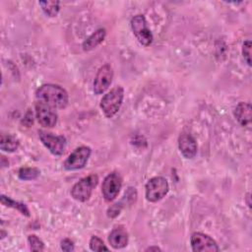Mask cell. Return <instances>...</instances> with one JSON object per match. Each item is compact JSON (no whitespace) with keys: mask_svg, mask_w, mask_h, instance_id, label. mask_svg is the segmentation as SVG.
Wrapping results in <instances>:
<instances>
[{"mask_svg":"<svg viewBox=\"0 0 252 252\" xmlns=\"http://www.w3.org/2000/svg\"><path fill=\"white\" fill-rule=\"evenodd\" d=\"M36 99L52 108H65L69 101V95L65 89L55 84H44L35 92Z\"/></svg>","mask_w":252,"mask_h":252,"instance_id":"6da1fadb","label":"cell"},{"mask_svg":"<svg viewBox=\"0 0 252 252\" xmlns=\"http://www.w3.org/2000/svg\"><path fill=\"white\" fill-rule=\"evenodd\" d=\"M123 98L124 90L121 86H116L113 89H111L100 99L99 106L103 114L108 118L113 117L120 109L123 102Z\"/></svg>","mask_w":252,"mask_h":252,"instance_id":"7a4b0ae2","label":"cell"},{"mask_svg":"<svg viewBox=\"0 0 252 252\" xmlns=\"http://www.w3.org/2000/svg\"><path fill=\"white\" fill-rule=\"evenodd\" d=\"M97 182L98 177L96 174H90L80 179L72 187L71 196L79 202L88 201L93 193V190L97 185Z\"/></svg>","mask_w":252,"mask_h":252,"instance_id":"3957f363","label":"cell"},{"mask_svg":"<svg viewBox=\"0 0 252 252\" xmlns=\"http://www.w3.org/2000/svg\"><path fill=\"white\" fill-rule=\"evenodd\" d=\"M169 185L162 176H155L146 184V199L149 202L156 203L161 200L168 193Z\"/></svg>","mask_w":252,"mask_h":252,"instance_id":"277c9868","label":"cell"},{"mask_svg":"<svg viewBox=\"0 0 252 252\" xmlns=\"http://www.w3.org/2000/svg\"><path fill=\"white\" fill-rule=\"evenodd\" d=\"M131 29L138 41L145 46H149L154 39L153 33L148 27L144 15H136L131 19Z\"/></svg>","mask_w":252,"mask_h":252,"instance_id":"5b68a950","label":"cell"},{"mask_svg":"<svg viewBox=\"0 0 252 252\" xmlns=\"http://www.w3.org/2000/svg\"><path fill=\"white\" fill-rule=\"evenodd\" d=\"M91 154H92V150L90 147H87V146H81L75 149L69 155V157L65 159L63 163L64 168L69 171L83 168L88 162L91 157Z\"/></svg>","mask_w":252,"mask_h":252,"instance_id":"8992f818","label":"cell"},{"mask_svg":"<svg viewBox=\"0 0 252 252\" xmlns=\"http://www.w3.org/2000/svg\"><path fill=\"white\" fill-rule=\"evenodd\" d=\"M38 137L44 147L54 156H61L66 148V138L62 135H53L52 133L39 130Z\"/></svg>","mask_w":252,"mask_h":252,"instance_id":"52a82bcc","label":"cell"},{"mask_svg":"<svg viewBox=\"0 0 252 252\" xmlns=\"http://www.w3.org/2000/svg\"><path fill=\"white\" fill-rule=\"evenodd\" d=\"M121 187L122 177L118 172H111L106 175L101 186V192L104 200L107 202L113 201L118 196Z\"/></svg>","mask_w":252,"mask_h":252,"instance_id":"ba28073f","label":"cell"},{"mask_svg":"<svg viewBox=\"0 0 252 252\" xmlns=\"http://www.w3.org/2000/svg\"><path fill=\"white\" fill-rule=\"evenodd\" d=\"M192 250L195 252H218L220 247L217 242L208 234L194 232L190 238Z\"/></svg>","mask_w":252,"mask_h":252,"instance_id":"9c48e42d","label":"cell"},{"mask_svg":"<svg viewBox=\"0 0 252 252\" xmlns=\"http://www.w3.org/2000/svg\"><path fill=\"white\" fill-rule=\"evenodd\" d=\"M113 79V69L109 64H104L102 65L94 80L93 84V90L95 94H100L104 93L109 86L112 83Z\"/></svg>","mask_w":252,"mask_h":252,"instance_id":"30bf717a","label":"cell"},{"mask_svg":"<svg viewBox=\"0 0 252 252\" xmlns=\"http://www.w3.org/2000/svg\"><path fill=\"white\" fill-rule=\"evenodd\" d=\"M35 116L38 123L45 128H51L57 122V114L53 108L38 100L35 102Z\"/></svg>","mask_w":252,"mask_h":252,"instance_id":"8fae6325","label":"cell"},{"mask_svg":"<svg viewBox=\"0 0 252 252\" xmlns=\"http://www.w3.org/2000/svg\"><path fill=\"white\" fill-rule=\"evenodd\" d=\"M197 143L194 137L190 134L183 133L178 138V149L181 155L188 159L194 158L197 155Z\"/></svg>","mask_w":252,"mask_h":252,"instance_id":"7c38bea8","label":"cell"},{"mask_svg":"<svg viewBox=\"0 0 252 252\" xmlns=\"http://www.w3.org/2000/svg\"><path fill=\"white\" fill-rule=\"evenodd\" d=\"M108 242L114 249L124 248L128 244V232L123 225L114 227L108 236Z\"/></svg>","mask_w":252,"mask_h":252,"instance_id":"4fadbf2b","label":"cell"},{"mask_svg":"<svg viewBox=\"0 0 252 252\" xmlns=\"http://www.w3.org/2000/svg\"><path fill=\"white\" fill-rule=\"evenodd\" d=\"M234 116L241 126H249L251 123V104L240 101L234 108Z\"/></svg>","mask_w":252,"mask_h":252,"instance_id":"5bb4252c","label":"cell"},{"mask_svg":"<svg viewBox=\"0 0 252 252\" xmlns=\"http://www.w3.org/2000/svg\"><path fill=\"white\" fill-rule=\"evenodd\" d=\"M106 31L105 29H98L93 32L88 38H86L82 44L84 51H90L99 45L105 38Z\"/></svg>","mask_w":252,"mask_h":252,"instance_id":"9a60e30c","label":"cell"},{"mask_svg":"<svg viewBox=\"0 0 252 252\" xmlns=\"http://www.w3.org/2000/svg\"><path fill=\"white\" fill-rule=\"evenodd\" d=\"M1 203H2V205L6 206V207L17 209L22 215H24L26 217H30L31 216L28 207L24 203L12 200L11 198H9V197H7L5 195H1Z\"/></svg>","mask_w":252,"mask_h":252,"instance_id":"2e32d148","label":"cell"},{"mask_svg":"<svg viewBox=\"0 0 252 252\" xmlns=\"http://www.w3.org/2000/svg\"><path fill=\"white\" fill-rule=\"evenodd\" d=\"M19 147V142L18 140L11 136V135H1V140H0V149L4 152L8 153H13L15 152Z\"/></svg>","mask_w":252,"mask_h":252,"instance_id":"e0dca14e","label":"cell"},{"mask_svg":"<svg viewBox=\"0 0 252 252\" xmlns=\"http://www.w3.org/2000/svg\"><path fill=\"white\" fill-rule=\"evenodd\" d=\"M38 5L41 7L44 14L48 17H56L60 10L59 1H40Z\"/></svg>","mask_w":252,"mask_h":252,"instance_id":"ac0fdd59","label":"cell"},{"mask_svg":"<svg viewBox=\"0 0 252 252\" xmlns=\"http://www.w3.org/2000/svg\"><path fill=\"white\" fill-rule=\"evenodd\" d=\"M40 174V170L36 167H22L18 172V176L22 180H33Z\"/></svg>","mask_w":252,"mask_h":252,"instance_id":"d6986e66","label":"cell"},{"mask_svg":"<svg viewBox=\"0 0 252 252\" xmlns=\"http://www.w3.org/2000/svg\"><path fill=\"white\" fill-rule=\"evenodd\" d=\"M89 245H90L91 250H93V251H108V248L104 245L103 241L95 235L91 237Z\"/></svg>","mask_w":252,"mask_h":252,"instance_id":"ffe728a7","label":"cell"},{"mask_svg":"<svg viewBox=\"0 0 252 252\" xmlns=\"http://www.w3.org/2000/svg\"><path fill=\"white\" fill-rule=\"evenodd\" d=\"M28 241L32 251H42L44 249V243L34 234L29 235Z\"/></svg>","mask_w":252,"mask_h":252,"instance_id":"44dd1931","label":"cell"},{"mask_svg":"<svg viewBox=\"0 0 252 252\" xmlns=\"http://www.w3.org/2000/svg\"><path fill=\"white\" fill-rule=\"evenodd\" d=\"M242 55L248 66H251V41L246 40L242 44Z\"/></svg>","mask_w":252,"mask_h":252,"instance_id":"7402d4cb","label":"cell"},{"mask_svg":"<svg viewBox=\"0 0 252 252\" xmlns=\"http://www.w3.org/2000/svg\"><path fill=\"white\" fill-rule=\"evenodd\" d=\"M122 209V206L118 203L112 205L108 210H107V216L109 218H115L116 216H118L120 214V211Z\"/></svg>","mask_w":252,"mask_h":252,"instance_id":"603a6c76","label":"cell"},{"mask_svg":"<svg viewBox=\"0 0 252 252\" xmlns=\"http://www.w3.org/2000/svg\"><path fill=\"white\" fill-rule=\"evenodd\" d=\"M61 249L63 251H67V252H70V251H73L74 250V243L71 239L69 238H65L61 241Z\"/></svg>","mask_w":252,"mask_h":252,"instance_id":"cb8c5ba5","label":"cell"},{"mask_svg":"<svg viewBox=\"0 0 252 252\" xmlns=\"http://www.w3.org/2000/svg\"><path fill=\"white\" fill-rule=\"evenodd\" d=\"M160 250L161 249L159 247H158V246H150V247H148L146 249V251H160Z\"/></svg>","mask_w":252,"mask_h":252,"instance_id":"d4e9b609","label":"cell"},{"mask_svg":"<svg viewBox=\"0 0 252 252\" xmlns=\"http://www.w3.org/2000/svg\"><path fill=\"white\" fill-rule=\"evenodd\" d=\"M246 199H247V202H248V206H249V208H251V202H250V194H249V193L247 194V197H246Z\"/></svg>","mask_w":252,"mask_h":252,"instance_id":"484cf974","label":"cell"}]
</instances>
